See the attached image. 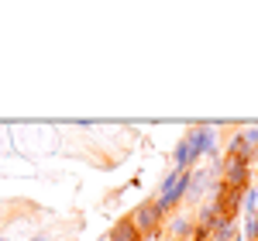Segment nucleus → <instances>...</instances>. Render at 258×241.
Returning a JSON list of instances; mask_svg holds the SVG:
<instances>
[{"mask_svg": "<svg viewBox=\"0 0 258 241\" xmlns=\"http://www.w3.org/2000/svg\"><path fill=\"white\" fill-rule=\"evenodd\" d=\"M193 172V169H189ZM189 172H169L165 179H162V186H159V193H155V207H159V214L169 221V214L176 210L179 203L186 200V193H189Z\"/></svg>", "mask_w": 258, "mask_h": 241, "instance_id": "1", "label": "nucleus"}, {"mask_svg": "<svg viewBox=\"0 0 258 241\" xmlns=\"http://www.w3.org/2000/svg\"><path fill=\"white\" fill-rule=\"evenodd\" d=\"M131 221L138 224V231H141L148 241H159V231H162V224H165V217L159 214L155 197H152V200H141L138 207L131 210Z\"/></svg>", "mask_w": 258, "mask_h": 241, "instance_id": "2", "label": "nucleus"}, {"mask_svg": "<svg viewBox=\"0 0 258 241\" xmlns=\"http://www.w3.org/2000/svg\"><path fill=\"white\" fill-rule=\"evenodd\" d=\"M182 138L189 141V152H193V159H203V155H210L214 148H217V128L214 124H193Z\"/></svg>", "mask_w": 258, "mask_h": 241, "instance_id": "3", "label": "nucleus"}, {"mask_svg": "<svg viewBox=\"0 0 258 241\" xmlns=\"http://www.w3.org/2000/svg\"><path fill=\"white\" fill-rule=\"evenodd\" d=\"M220 179H224V186H231V190H248L251 186V165L241 159H224V172H220Z\"/></svg>", "mask_w": 258, "mask_h": 241, "instance_id": "4", "label": "nucleus"}, {"mask_svg": "<svg viewBox=\"0 0 258 241\" xmlns=\"http://www.w3.org/2000/svg\"><path fill=\"white\" fill-rule=\"evenodd\" d=\"M141 238L145 234L138 231V224L131 221V214H127V217H117V224L110 227V238L107 241H141Z\"/></svg>", "mask_w": 258, "mask_h": 241, "instance_id": "5", "label": "nucleus"}, {"mask_svg": "<svg viewBox=\"0 0 258 241\" xmlns=\"http://www.w3.org/2000/svg\"><path fill=\"white\" fill-rule=\"evenodd\" d=\"M193 234H197V217H189V214H179V217H172V241L193 238Z\"/></svg>", "mask_w": 258, "mask_h": 241, "instance_id": "6", "label": "nucleus"}, {"mask_svg": "<svg viewBox=\"0 0 258 241\" xmlns=\"http://www.w3.org/2000/svg\"><path fill=\"white\" fill-rule=\"evenodd\" d=\"M203 186H207V169H193L189 172V193H186V200H200L207 193Z\"/></svg>", "mask_w": 258, "mask_h": 241, "instance_id": "7", "label": "nucleus"}, {"mask_svg": "<svg viewBox=\"0 0 258 241\" xmlns=\"http://www.w3.org/2000/svg\"><path fill=\"white\" fill-rule=\"evenodd\" d=\"M241 214H244V217L258 214V186H248V190H244V200H241Z\"/></svg>", "mask_w": 258, "mask_h": 241, "instance_id": "8", "label": "nucleus"}, {"mask_svg": "<svg viewBox=\"0 0 258 241\" xmlns=\"http://www.w3.org/2000/svg\"><path fill=\"white\" fill-rule=\"evenodd\" d=\"M241 234H244V241H258V214L244 217V227H241Z\"/></svg>", "mask_w": 258, "mask_h": 241, "instance_id": "9", "label": "nucleus"}, {"mask_svg": "<svg viewBox=\"0 0 258 241\" xmlns=\"http://www.w3.org/2000/svg\"><path fill=\"white\" fill-rule=\"evenodd\" d=\"M241 138H244V145H248L251 152H258V124H248V128H241Z\"/></svg>", "mask_w": 258, "mask_h": 241, "instance_id": "10", "label": "nucleus"}, {"mask_svg": "<svg viewBox=\"0 0 258 241\" xmlns=\"http://www.w3.org/2000/svg\"><path fill=\"white\" fill-rule=\"evenodd\" d=\"M28 241H45V234H35V238H28Z\"/></svg>", "mask_w": 258, "mask_h": 241, "instance_id": "11", "label": "nucleus"}, {"mask_svg": "<svg viewBox=\"0 0 258 241\" xmlns=\"http://www.w3.org/2000/svg\"><path fill=\"white\" fill-rule=\"evenodd\" d=\"M0 241H11V238H7V234H0Z\"/></svg>", "mask_w": 258, "mask_h": 241, "instance_id": "12", "label": "nucleus"}, {"mask_svg": "<svg viewBox=\"0 0 258 241\" xmlns=\"http://www.w3.org/2000/svg\"><path fill=\"white\" fill-rule=\"evenodd\" d=\"M159 241H172V238H159Z\"/></svg>", "mask_w": 258, "mask_h": 241, "instance_id": "13", "label": "nucleus"}, {"mask_svg": "<svg viewBox=\"0 0 258 241\" xmlns=\"http://www.w3.org/2000/svg\"><path fill=\"white\" fill-rule=\"evenodd\" d=\"M141 241H148V238H141Z\"/></svg>", "mask_w": 258, "mask_h": 241, "instance_id": "14", "label": "nucleus"}]
</instances>
